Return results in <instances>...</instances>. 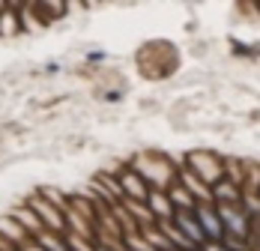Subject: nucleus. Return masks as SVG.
<instances>
[{
  "mask_svg": "<svg viewBox=\"0 0 260 251\" xmlns=\"http://www.w3.org/2000/svg\"><path fill=\"white\" fill-rule=\"evenodd\" d=\"M36 215H39V222L45 225V230H54V233H66V225H63V218H66V212L57 206V203H51L48 198H30V203H27Z\"/></svg>",
  "mask_w": 260,
  "mask_h": 251,
  "instance_id": "5",
  "label": "nucleus"
},
{
  "mask_svg": "<svg viewBox=\"0 0 260 251\" xmlns=\"http://www.w3.org/2000/svg\"><path fill=\"white\" fill-rule=\"evenodd\" d=\"M45 72H48V75H57V72H60V63H45Z\"/></svg>",
  "mask_w": 260,
  "mask_h": 251,
  "instance_id": "12",
  "label": "nucleus"
},
{
  "mask_svg": "<svg viewBox=\"0 0 260 251\" xmlns=\"http://www.w3.org/2000/svg\"><path fill=\"white\" fill-rule=\"evenodd\" d=\"M168 198H171V203L177 206V212H180V209H194V206H198L194 195H191V192H188V189L182 185L180 179H177V182H174V185L168 189Z\"/></svg>",
  "mask_w": 260,
  "mask_h": 251,
  "instance_id": "9",
  "label": "nucleus"
},
{
  "mask_svg": "<svg viewBox=\"0 0 260 251\" xmlns=\"http://www.w3.org/2000/svg\"><path fill=\"white\" fill-rule=\"evenodd\" d=\"M185 171L194 174L207 189L224 179V159L212 150H191L185 155Z\"/></svg>",
  "mask_w": 260,
  "mask_h": 251,
  "instance_id": "2",
  "label": "nucleus"
},
{
  "mask_svg": "<svg viewBox=\"0 0 260 251\" xmlns=\"http://www.w3.org/2000/svg\"><path fill=\"white\" fill-rule=\"evenodd\" d=\"M132 168L150 182V189H158V192H168L180 179V171H174V165L165 155H158V152H141V155H135Z\"/></svg>",
  "mask_w": 260,
  "mask_h": 251,
  "instance_id": "1",
  "label": "nucleus"
},
{
  "mask_svg": "<svg viewBox=\"0 0 260 251\" xmlns=\"http://www.w3.org/2000/svg\"><path fill=\"white\" fill-rule=\"evenodd\" d=\"M147 206H150V212H153V218H156L158 225H171V222H174V215H177V206L171 203L168 192H158V189L150 192Z\"/></svg>",
  "mask_w": 260,
  "mask_h": 251,
  "instance_id": "8",
  "label": "nucleus"
},
{
  "mask_svg": "<svg viewBox=\"0 0 260 251\" xmlns=\"http://www.w3.org/2000/svg\"><path fill=\"white\" fill-rule=\"evenodd\" d=\"M171 225L180 230L182 236L194 245L198 251H204V245H207V236H204V227H201V222H198V215H194V209H180L177 215H174V222Z\"/></svg>",
  "mask_w": 260,
  "mask_h": 251,
  "instance_id": "6",
  "label": "nucleus"
},
{
  "mask_svg": "<svg viewBox=\"0 0 260 251\" xmlns=\"http://www.w3.org/2000/svg\"><path fill=\"white\" fill-rule=\"evenodd\" d=\"M102 99L108 102V105H117V102H123V90H105Z\"/></svg>",
  "mask_w": 260,
  "mask_h": 251,
  "instance_id": "11",
  "label": "nucleus"
},
{
  "mask_svg": "<svg viewBox=\"0 0 260 251\" xmlns=\"http://www.w3.org/2000/svg\"><path fill=\"white\" fill-rule=\"evenodd\" d=\"M117 182H120V192H123V203L126 201H135V203L150 201V192L153 189H150V182L138 174L135 168H123L120 176H117Z\"/></svg>",
  "mask_w": 260,
  "mask_h": 251,
  "instance_id": "4",
  "label": "nucleus"
},
{
  "mask_svg": "<svg viewBox=\"0 0 260 251\" xmlns=\"http://www.w3.org/2000/svg\"><path fill=\"white\" fill-rule=\"evenodd\" d=\"M209 195H212V203L215 206H239L242 198H245V189L231 182V179H221V182H215L209 189Z\"/></svg>",
  "mask_w": 260,
  "mask_h": 251,
  "instance_id": "7",
  "label": "nucleus"
},
{
  "mask_svg": "<svg viewBox=\"0 0 260 251\" xmlns=\"http://www.w3.org/2000/svg\"><path fill=\"white\" fill-rule=\"evenodd\" d=\"M84 60H87L90 66H99V63H105V60H108V51H102V48H90Z\"/></svg>",
  "mask_w": 260,
  "mask_h": 251,
  "instance_id": "10",
  "label": "nucleus"
},
{
  "mask_svg": "<svg viewBox=\"0 0 260 251\" xmlns=\"http://www.w3.org/2000/svg\"><path fill=\"white\" fill-rule=\"evenodd\" d=\"M194 215H198V222L204 227V236H207V245H224V239H228V233H224V222H221V215H218V206L215 203H198L194 206Z\"/></svg>",
  "mask_w": 260,
  "mask_h": 251,
  "instance_id": "3",
  "label": "nucleus"
},
{
  "mask_svg": "<svg viewBox=\"0 0 260 251\" xmlns=\"http://www.w3.org/2000/svg\"><path fill=\"white\" fill-rule=\"evenodd\" d=\"M96 251H117V248H111V245H105V242H96Z\"/></svg>",
  "mask_w": 260,
  "mask_h": 251,
  "instance_id": "13",
  "label": "nucleus"
}]
</instances>
